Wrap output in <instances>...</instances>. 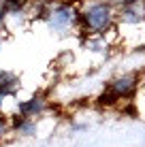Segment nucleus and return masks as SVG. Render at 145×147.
I'll return each mask as SVG.
<instances>
[{
    "instance_id": "f257e3e1",
    "label": "nucleus",
    "mask_w": 145,
    "mask_h": 147,
    "mask_svg": "<svg viewBox=\"0 0 145 147\" xmlns=\"http://www.w3.org/2000/svg\"><path fill=\"white\" fill-rule=\"evenodd\" d=\"M79 19L83 24V30L88 34H94V36H100L107 30L113 28L115 24V9L111 7L105 0H94V2L86 4L81 13H79Z\"/></svg>"
},
{
    "instance_id": "f03ea898",
    "label": "nucleus",
    "mask_w": 145,
    "mask_h": 147,
    "mask_svg": "<svg viewBox=\"0 0 145 147\" xmlns=\"http://www.w3.org/2000/svg\"><path fill=\"white\" fill-rule=\"evenodd\" d=\"M139 90V77L134 73H124V75H117L115 79L109 81L107 85V92L100 96V102L103 105H113L117 100H124V98H132Z\"/></svg>"
},
{
    "instance_id": "7ed1b4c3",
    "label": "nucleus",
    "mask_w": 145,
    "mask_h": 147,
    "mask_svg": "<svg viewBox=\"0 0 145 147\" xmlns=\"http://www.w3.org/2000/svg\"><path fill=\"white\" fill-rule=\"evenodd\" d=\"M79 19V11L68 2H60L53 4L47 11V26L56 32H64V30L73 28Z\"/></svg>"
},
{
    "instance_id": "20e7f679",
    "label": "nucleus",
    "mask_w": 145,
    "mask_h": 147,
    "mask_svg": "<svg viewBox=\"0 0 145 147\" xmlns=\"http://www.w3.org/2000/svg\"><path fill=\"white\" fill-rule=\"evenodd\" d=\"M115 19L124 26H141L145 24V0L128 2L124 7H117Z\"/></svg>"
},
{
    "instance_id": "39448f33",
    "label": "nucleus",
    "mask_w": 145,
    "mask_h": 147,
    "mask_svg": "<svg viewBox=\"0 0 145 147\" xmlns=\"http://www.w3.org/2000/svg\"><path fill=\"white\" fill-rule=\"evenodd\" d=\"M45 109H47V100H45L43 96H32V98H28V100H24V102L17 105L19 115H22V117H30V119H34L41 113H45Z\"/></svg>"
},
{
    "instance_id": "423d86ee",
    "label": "nucleus",
    "mask_w": 145,
    "mask_h": 147,
    "mask_svg": "<svg viewBox=\"0 0 145 147\" xmlns=\"http://www.w3.org/2000/svg\"><path fill=\"white\" fill-rule=\"evenodd\" d=\"M19 90V77L13 70H0V94L13 96Z\"/></svg>"
},
{
    "instance_id": "0eeeda50",
    "label": "nucleus",
    "mask_w": 145,
    "mask_h": 147,
    "mask_svg": "<svg viewBox=\"0 0 145 147\" xmlns=\"http://www.w3.org/2000/svg\"><path fill=\"white\" fill-rule=\"evenodd\" d=\"M13 130L17 134H22V136H32L34 132H36V121L30 119V117H22V115H19V117L13 121Z\"/></svg>"
},
{
    "instance_id": "6e6552de",
    "label": "nucleus",
    "mask_w": 145,
    "mask_h": 147,
    "mask_svg": "<svg viewBox=\"0 0 145 147\" xmlns=\"http://www.w3.org/2000/svg\"><path fill=\"white\" fill-rule=\"evenodd\" d=\"M132 98H134V113L141 115L145 119V85L141 90H137V94H134Z\"/></svg>"
},
{
    "instance_id": "1a4fd4ad",
    "label": "nucleus",
    "mask_w": 145,
    "mask_h": 147,
    "mask_svg": "<svg viewBox=\"0 0 145 147\" xmlns=\"http://www.w3.org/2000/svg\"><path fill=\"white\" fill-rule=\"evenodd\" d=\"M105 2H109L111 7H124V4H128V2H137V0H105Z\"/></svg>"
},
{
    "instance_id": "9d476101",
    "label": "nucleus",
    "mask_w": 145,
    "mask_h": 147,
    "mask_svg": "<svg viewBox=\"0 0 145 147\" xmlns=\"http://www.w3.org/2000/svg\"><path fill=\"white\" fill-rule=\"evenodd\" d=\"M2 19H4V0H0V30H2Z\"/></svg>"
},
{
    "instance_id": "9b49d317",
    "label": "nucleus",
    "mask_w": 145,
    "mask_h": 147,
    "mask_svg": "<svg viewBox=\"0 0 145 147\" xmlns=\"http://www.w3.org/2000/svg\"><path fill=\"white\" fill-rule=\"evenodd\" d=\"M7 128H9V126H7V121H4L2 117H0V136H2L4 132H7Z\"/></svg>"
},
{
    "instance_id": "f8f14e48",
    "label": "nucleus",
    "mask_w": 145,
    "mask_h": 147,
    "mask_svg": "<svg viewBox=\"0 0 145 147\" xmlns=\"http://www.w3.org/2000/svg\"><path fill=\"white\" fill-rule=\"evenodd\" d=\"M7 4H22V0H4Z\"/></svg>"
}]
</instances>
